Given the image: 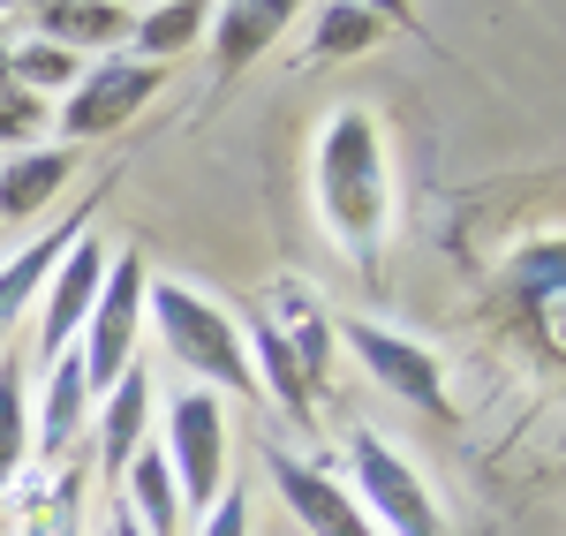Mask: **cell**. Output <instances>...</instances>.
Returning <instances> with one entry per match:
<instances>
[{"label": "cell", "mask_w": 566, "mask_h": 536, "mask_svg": "<svg viewBox=\"0 0 566 536\" xmlns=\"http://www.w3.org/2000/svg\"><path fill=\"white\" fill-rule=\"evenodd\" d=\"M386 151H378V122L363 106H340L325 136H317V212L333 227V242L348 258H378V234H386Z\"/></svg>", "instance_id": "obj_1"}, {"label": "cell", "mask_w": 566, "mask_h": 536, "mask_svg": "<svg viewBox=\"0 0 566 536\" xmlns=\"http://www.w3.org/2000/svg\"><path fill=\"white\" fill-rule=\"evenodd\" d=\"M144 303H151L159 333H167V356L189 362L197 378H212L219 393L258 401V370H250V348H242V325L219 311V303H205V295L181 287V280H151Z\"/></svg>", "instance_id": "obj_2"}, {"label": "cell", "mask_w": 566, "mask_h": 536, "mask_svg": "<svg viewBox=\"0 0 566 536\" xmlns=\"http://www.w3.org/2000/svg\"><path fill=\"white\" fill-rule=\"evenodd\" d=\"M167 469H175L181 514H212V498L227 492V408H219L212 386H189L167 401Z\"/></svg>", "instance_id": "obj_3"}, {"label": "cell", "mask_w": 566, "mask_h": 536, "mask_svg": "<svg viewBox=\"0 0 566 536\" xmlns=\"http://www.w3.org/2000/svg\"><path fill=\"white\" fill-rule=\"evenodd\" d=\"M348 461H355V506H363V522L378 536H438L431 492L416 484V469H408L378 431H355Z\"/></svg>", "instance_id": "obj_4"}, {"label": "cell", "mask_w": 566, "mask_h": 536, "mask_svg": "<svg viewBox=\"0 0 566 536\" xmlns=\"http://www.w3.org/2000/svg\"><path fill=\"white\" fill-rule=\"evenodd\" d=\"M144 258L136 250H122L114 265H106V280H98V303H91V317H84V386L91 393H106L122 370H129V356H136V317H144Z\"/></svg>", "instance_id": "obj_5"}, {"label": "cell", "mask_w": 566, "mask_h": 536, "mask_svg": "<svg viewBox=\"0 0 566 536\" xmlns=\"http://www.w3.org/2000/svg\"><path fill=\"white\" fill-rule=\"evenodd\" d=\"M264 476H272V492L287 498V514H295L310 536H378L370 522H363L355 492L333 484L317 461H295L287 446H264Z\"/></svg>", "instance_id": "obj_6"}, {"label": "cell", "mask_w": 566, "mask_h": 536, "mask_svg": "<svg viewBox=\"0 0 566 536\" xmlns=\"http://www.w3.org/2000/svg\"><path fill=\"white\" fill-rule=\"evenodd\" d=\"M340 340H348L355 356H363V370H370L386 393H400V401H416V408H431V416H453V401H446V378H438V356H431V348L400 340V333L370 325V317H355Z\"/></svg>", "instance_id": "obj_7"}, {"label": "cell", "mask_w": 566, "mask_h": 536, "mask_svg": "<svg viewBox=\"0 0 566 536\" xmlns=\"http://www.w3.org/2000/svg\"><path fill=\"white\" fill-rule=\"evenodd\" d=\"M98 280H106V250H98V234H76V242L61 250V265H53V287H45V311H39V348H45V362L76 348L91 303H98Z\"/></svg>", "instance_id": "obj_8"}, {"label": "cell", "mask_w": 566, "mask_h": 536, "mask_svg": "<svg viewBox=\"0 0 566 536\" xmlns=\"http://www.w3.org/2000/svg\"><path fill=\"white\" fill-rule=\"evenodd\" d=\"M151 91H159V69H151V61H98V69L76 76V98L61 106V129L69 136H106L114 122H129Z\"/></svg>", "instance_id": "obj_9"}, {"label": "cell", "mask_w": 566, "mask_h": 536, "mask_svg": "<svg viewBox=\"0 0 566 536\" xmlns=\"http://www.w3.org/2000/svg\"><path fill=\"white\" fill-rule=\"evenodd\" d=\"M144 416H151V378L129 362V370L106 386V408H98V469H106V476H122L136 453H144Z\"/></svg>", "instance_id": "obj_10"}, {"label": "cell", "mask_w": 566, "mask_h": 536, "mask_svg": "<svg viewBox=\"0 0 566 536\" xmlns=\"http://www.w3.org/2000/svg\"><path fill=\"white\" fill-rule=\"evenodd\" d=\"M84 416H91V386H84L76 348H69V356L45 362V393H39V446H45V461H61V453L76 446Z\"/></svg>", "instance_id": "obj_11"}, {"label": "cell", "mask_w": 566, "mask_h": 536, "mask_svg": "<svg viewBox=\"0 0 566 536\" xmlns=\"http://www.w3.org/2000/svg\"><path fill=\"white\" fill-rule=\"evenodd\" d=\"M69 175H76V151H61V144H39L23 159H8L0 167V220H31L39 204H53L69 189Z\"/></svg>", "instance_id": "obj_12"}, {"label": "cell", "mask_w": 566, "mask_h": 536, "mask_svg": "<svg viewBox=\"0 0 566 536\" xmlns=\"http://www.w3.org/2000/svg\"><path fill=\"white\" fill-rule=\"evenodd\" d=\"M122 484H129V522L144 536H175L181 529V492H175V469H167V453L144 446L122 469Z\"/></svg>", "instance_id": "obj_13"}, {"label": "cell", "mask_w": 566, "mask_h": 536, "mask_svg": "<svg viewBox=\"0 0 566 536\" xmlns=\"http://www.w3.org/2000/svg\"><path fill=\"white\" fill-rule=\"evenodd\" d=\"M76 234H84V220L53 227L45 242H31V250H15V258L0 265V340L15 333V317L31 311V295H39V280H45V272H53V265H61V250H69Z\"/></svg>", "instance_id": "obj_14"}, {"label": "cell", "mask_w": 566, "mask_h": 536, "mask_svg": "<svg viewBox=\"0 0 566 536\" xmlns=\"http://www.w3.org/2000/svg\"><path fill=\"white\" fill-rule=\"evenodd\" d=\"M212 31H219V39H212L219 69L234 76V69H250L264 45L287 31V8H280V0H242V8H219V15H212Z\"/></svg>", "instance_id": "obj_15"}, {"label": "cell", "mask_w": 566, "mask_h": 536, "mask_svg": "<svg viewBox=\"0 0 566 536\" xmlns=\"http://www.w3.org/2000/svg\"><path fill=\"white\" fill-rule=\"evenodd\" d=\"M129 23H136V15H129V8H114V0H53V8H39L45 45H61V53L129 39Z\"/></svg>", "instance_id": "obj_16"}, {"label": "cell", "mask_w": 566, "mask_h": 536, "mask_svg": "<svg viewBox=\"0 0 566 536\" xmlns=\"http://www.w3.org/2000/svg\"><path fill=\"white\" fill-rule=\"evenodd\" d=\"M205 23H212V15H205L197 0H175V8H144L129 31H136V53L159 69V61H175L181 45H197V31H205Z\"/></svg>", "instance_id": "obj_17"}, {"label": "cell", "mask_w": 566, "mask_h": 536, "mask_svg": "<svg viewBox=\"0 0 566 536\" xmlns=\"http://www.w3.org/2000/svg\"><path fill=\"white\" fill-rule=\"evenodd\" d=\"M76 53H61V45L45 39H15V53H8V84L31 91V98H45V91H76Z\"/></svg>", "instance_id": "obj_18"}, {"label": "cell", "mask_w": 566, "mask_h": 536, "mask_svg": "<svg viewBox=\"0 0 566 536\" xmlns=\"http://www.w3.org/2000/svg\"><path fill=\"white\" fill-rule=\"evenodd\" d=\"M23 453H31V401H23V370H15V362H0V492L15 484Z\"/></svg>", "instance_id": "obj_19"}, {"label": "cell", "mask_w": 566, "mask_h": 536, "mask_svg": "<svg viewBox=\"0 0 566 536\" xmlns=\"http://www.w3.org/2000/svg\"><path fill=\"white\" fill-rule=\"evenodd\" d=\"M378 31H386L378 8H325V15H317V61L363 53V45H378Z\"/></svg>", "instance_id": "obj_20"}, {"label": "cell", "mask_w": 566, "mask_h": 536, "mask_svg": "<svg viewBox=\"0 0 566 536\" xmlns=\"http://www.w3.org/2000/svg\"><path fill=\"white\" fill-rule=\"evenodd\" d=\"M39 129H45V98L0 84V144H31Z\"/></svg>", "instance_id": "obj_21"}, {"label": "cell", "mask_w": 566, "mask_h": 536, "mask_svg": "<svg viewBox=\"0 0 566 536\" xmlns=\"http://www.w3.org/2000/svg\"><path fill=\"white\" fill-rule=\"evenodd\" d=\"M23 536H76V476H61V484H53V498H39V506H31Z\"/></svg>", "instance_id": "obj_22"}, {"label": "cell", "mask_w": 566, "mask_h": 536, "mask_svg": "<svg viewBox=\"0 0 566 536\" xmlns=\"http://www.w3.org/2000/svg\"><path fill=\"white\" fill-rule=\"evenodd\" d=\"M205 536H250V498H242V492H219L212 514H205Z\"/></svg>", "instance_id": "obj_23"}, {"label": "cell", "mask_w": 566, "mask_h": 536, "mask_svg": "<svg viewBox=\"0 0 566 536\" xmlns=\"http://www.w3.org/2000/svg\"><path fill=\"white\" fill-rule=\"evenodd\" d=\"M522 272H528V280H522L528 295H544V303H552V295H559V242H544V250H536Z\"/></svg>", "instance_id": "obj_24"}, {"label": "cell", "mask_w": 566, "mask_h": 536, "mask_svg": "<svg viewBox=\"0 0 566 536\" xmlns=\"http://www.w3.org/2000/svg\"><path fill=\"white\" fill-rule=\"evenodd\" d=\"M106 536H144V529H136L129 514H114V529H106Z\"/></svg>", "instance_id": "obj_25"}, {"label": "cell", "mask_w": 566, "mask_h": 536, "mask_svg": "<svg viewBox=\"0 0 566 536\" xmlns=\"http://www.w3.org/2000/svg\"><path fill=\"white\" fill-rule=\"evenodd\" d=\"M8 53H15V39H8V31H0V84H8Z\"/></svg>", "instance_id": "obj_26"}]
</instances>
